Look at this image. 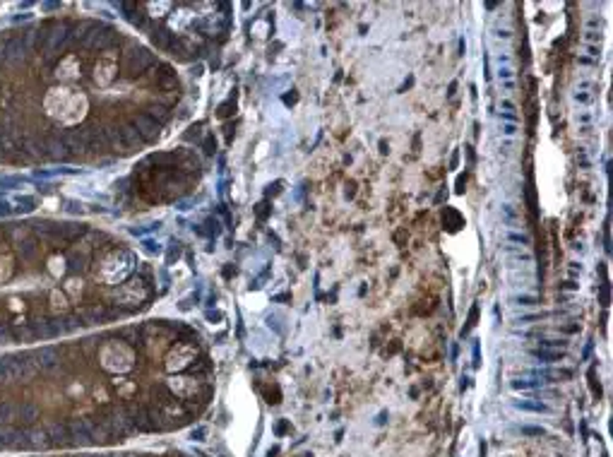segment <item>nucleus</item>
<instances>
[{
	"label": "nucleus",
	"mask_w": 613,
	"mask_h": 457,
	"mask_svg": "<svg viewBox=\"0 0 613 457\" xmlns=\"http://www.w3.org/2000/svg\"><path fill=\"white\" fill-rule=\"evenodd\" d=\"M43 108L51 118L61 121L65 125L80 123L87 113V99L77 92L68 89V87H53L43 99Z\"/></svg>",
	"instance_id": "1"
},
{
	"label": "nucleus",
	"mask_w": 613,
	"mask_h": 457,
	"mask_svg": "<svg viewBox=\"0 0 613 457\" xmlns=\"http://www.w3.org/2000/svg\"><path fill=\"white\" fill-rule=\"evenodd\" d=\"M133 361H135L133 351H130L126 344H121V342H111V344H106L104 351H101V366L111 373L130 371V368H133Z\"/></svg>",
	"instance_id": "2"
},
{
	"label": "nucleus",
	"mask_w": 613,
	"mask_h": 457,
	"mask_svg": "<svg viewBox=\"0 0 613 457\" xmlns=\"http://www.w3.org/2000/svg\"><path fill=\"white\" fill-rule=\"evenodd\" d=\"M130 270V260L126 253H113L111 258H106L104 263V272H101V277H104L106 282H121L123 277H126V272Z\"/></svg>",
	"instance_id": "3"
},
{
	"label": "nucleus",
	"mask_w": 613,
	"mask_h": 457,
	"mask_svg": "<svg viewBox=\"0 0 613 457\" xmlns=\"http://www.w3.org/2000/svg\"><path fill=\"white\" fill-rule=\"evenodd\" d=\"M195 358V349L193 347H176L169 356H166V368L169 371H181V368H186L188 363H191Z\"/></svg>",
	"instance_id": "4"
},
{
	"label": "nucleus",
	"mask_w": 613,
	"mask_h": 457,
	"mask_svg": "<svg viewBox=\"0 0 613 457\" xmlns=\"http://www.w3.org/2000/svg\"><path fill=\"white\" fill-rule=\"evenodd\" d=\"M113 73H116V61H113V56H104L99 63H96V82L99 85H108L113 80Z\"/></svg>",
	"instance_id": "5"
},
{
	"label": "nucleus",
	"mask_w": 613,
	"mask_h": 457,
	"mask_svg": "<svg viewBox=\"0 0 613 457\" xmlns=\"http://www.w3.org/2000/svg\"><path fill=\"white\" fill-rule=\"evenodd\" d=\"M195 388H198V383L193 378H171V390L178 397H191Z\"/></svg>",
	"instance_id": "6"
},
{
	"label": "nucleus",
	"mask_w": 613,
	"mask_h": 457,
	"mask_svg": "<svg viewBox=\"0 0 613 457\" xmlns=\"http://www.w3.org/2000/svg\"><path fill=\"white\" fill-rule=\"evenodd\" d=\"M13 268H15L13 253L5 246H0V282H8L10 277H13Z\"/></svg>",
	"instance_id": "7"
},
{
	"label": "nucleus",
	"mask_w": 613,
	"mask_h": 457,
	"mask_svg": "<svg viewBox=\"0 0 613 457\" xmlns=\"http://www.w3.org/2000/svg\"><path fill=\"white\" fill-rule=\"evenodd\" d=\"M22 375V366L17 361H13V358H8V361H0V380H15Z\"/></svg>",
	"instance_id": "8"
},
{
	"label": "nucleus",
	"mask_w": 613,
	"mask_h": 457,
	"mask_svg": "<svg viewBox=\"0 0 613 457\" xmlns=\"http://www.w3.org/2000/svg\"><path fill=\"white\" fill-rule=\"evenodd\" d=\"M531 356L539 358V361H544V363H556L563 358V351L561 349H544V347H541V349H531Z\"/></svg>",
	"instance_id": "9"
},
{
	"label": "nucleus",
	"mask_w": 613,
	"mask_h": 457,
	"mask_svg": "<svg viewBox=\"0 0 613 457\" xmlns=\"http://www.w3.org/2000/svg\"><path fill=\"white\" fill-rule=\"evenodd\" d=\"M56 75H58V78H61V80H73L75 75H77V61H75L73 56L65 58V61H63L61 65H58V73H56Z\"/></svg>",
	"instance_id": "10"
},
{
	"label": "nucleus",
	"mask_w": 613,
	"mask_h": 457,
	"mask_svg": "<svg viewBox=\"0 0 613 457\" xmlns=\"http://www.w3.org/2000/svg\"><path fill=\"white\" fill-rule=\"evenodd\" d=\"M515 407H517V409H524V412H539V414L549 412V407L541 405V402H515Z\"/></svg>",
	"instance_id": "11"
},
{
	"label": "nucleus",
	"mask_w": 613,
	"mask_h": 457,
	"mask_svg": "<svg viewBox=\"0 0 613 457\" xmlns=\"http://www.w3.org/2000/svg\"><path fill=\"white\" fill-rule=\"evenodd\" d=\"M510 301H512L515 306H536L539 298H536L534 293H519V296H512Z\"/></svg>",
	"instance_id": "12"
},
{
	"label": "nucleus",
	"mask_w": 613,
	"mask_h": 457,
	"mask_svg": "<svg viewBox=\"0 0 613 457\" xmlns=\"http://www.w3.org/2000/svg\"><path fill=\"white\" fill-rule=\"evenodd\" d=\"M48 270H51L53 277H61L63 272H65V260L58 258V255H53V258L48 260Z\"/></svg>",
	"instance_id": "13"
},
{
	"label": "nucleus",
	"mask_w": 613,
	"mask_h": 457,
	"mask_svg": "<svg viewBox=\"0 0 613 457\" xmlns=\"http://www.w3.org/2000/svg\"><path fill=\"white\" fill-rule=\"evenodd\" d=\"M512 388L515 390H534V388H539V380H515Z\"/></svg>",
	"instance_id": "14"
},
{
	"label": "nucleus",
	"mask_w": 613,
	"mask_h": 457,
	"mask_svg": "<svg viewBox=\"0 0 613 457\" xmlns=\"http://www.w3.org/2000/svg\"><path fill=\"white\" fill-rule=\"evenodd\" d=\"M508 241H515V243H522V246H529V236H524V233H508Z\"/></svg>",
	"instance_id": "15"
},
{
	"label": "nucleus",
	"mask_w": 613,
	"mask_h": 457,
	"mask_svg": "<svg viewBox=\"0 0 613 457\" xmlns=\"http://www.w3.org/2000/svg\"><path fill=\"white\" fill-rule=\"evenodd\" d=\"M51 301H53V308H56V311H58V308H65V296H63L61 291H53L51 293Z\"/></svg>",
	"instance_id": "16"
},
{
	"label": "nucleus",
	"mask_w": 613,
	"mask_h": 457,
	"mask_svg": "<svg viewBox=\"0 0 613 457\" xmlns=\"http://www.w3.org/2000/svg\"><path fill=\"white\" fill-rule=\"evenodd\" d=\"M512 75H515V70L508 68V65L505 68H498V80H501V82H505V80H510Z\"/></svg>",
	"instance_id": "17"
},
{
	"label": "nucleus",
	"mask_w": 613,
	"mask_h": 457,
	"mask_svg": "<svg viewBox=\"0 0 613 457\" xmlns=\"http://www.w3.org/2000/svg\"><path fill=\"white\" fill-rule=\"evenodd\" d=\"M13 412H15V409H13V407H10V405H3V407H0V421H10V419H13Z\"/></svg>",
	"instance_id": "18"
},
{
	"label": "nucleus",
	"mask_w": 613,
	"mask_h": 457,
	"mask_svg": "<svg viewBox=\"0 0 613 457\" xmlns=\"http://www.w3.org/2000/svg\"><path fill=\"white\" fill-rule=\"evenodd\" d=\"M503 135H505V138H515V135H517V123H505V125H503Z\"/></svg>",
	"instance_id": "19"
},
{
	"label": "nucleus",
	"mask_w": 613,
	"mask_h": 457,
	"mask_svg": "<svg viewBox=\"0 0 613 457\" xmlns=\"http://www.w3.org/2000/svg\"><path fill=\"white\" fill-rule=\"evenodd\" d=\"M522 433H524V436H544L546 431H544V428H536V426H524Z\"/></svg>",
	"instance_id": "20"
},
{
	"label": "nucleus",
	"mask_w": 613,
	"mask_h": 457,
	"mask_svg": "<svg viewBox=\"0 0 613 457\" xmlns=\"http://www.w3.org/2000/svg\"><path fill=\"white\" fill-rule=\"evenodd\" d=\"M501 111H503V113H512V111H515V104H512V101H510V99H503V101H501Z\"/></svg>",
	"instance_id": "21"
},
{
	"label": "nucleus",
	"mask_w": 613,
	"mask_h": 457,
	"mask_svg": "<svg viewBox=\"0 0 613 457\" xmlns=\"http://www.w3.org/2000/svg\"><path fill=\"white\" fill-rule=\"evenodd\" d=\"M584 39L592 41V43H601V34H599V31H587V36H584Z\"/></svg>",
	"instance_id": "22"
},
{
	"label": "nucleus",
	"mask_w": 613,
	"mask_h": 457,
	"mask_svg": "<svg viewBox=\"0 0 613 457\" xmlns=\"http://www.w3.org/2000/svg\"><path fill=\"white\" fill-rule=\"evenodd\" d=\"M496 36H501V39H510V29H496Z\"/></svg>",
	"instance_id": "23"
},
{
	"label": "nucleus",
	"mask_w": 613,
	"mask_h": 457,
	"mask_svg": "<svg viewBox=\"0 0 613 457\" xmlns=\"http://www.w3.org/2000/svg\"><path fill=\"white\" fill-rule=\"evenodd\" d=\"M501 87H503V89H508V92H512L515 89V82H512V80H505V82H501Z\"/></svg>",
	"instance_id": "24"
},
{
	"label": "nucleus",
	"mask_w": 613,
	"mask_h": 457,
	"mask_svg": "<svg viewBox=\"0 0 613 457\" xmlns=\"http://www.w3.org/2000/svg\"><path fill=\"white\" fill-rule=\"evenodd\" d=\"M587 53H589V56H594V58H596L601 51H599V48H596V46H587Z\"/></svg>",
	"instance_id": "25"
},
{
	"label": "nucleus",
	"mask_w": 613,
	"mask_h": 457,
	"mask_svg": "<svg viewBox=\"0 0 613 457\" xmlns=\"http://www.w3.org/2000/svg\"><path fill=\"white\" fill-rule=\"evenodd\" d=\"M599 24H601V22L596 20V17H592V20H589V27H599Z\"/></svg>",
	"instance_id": "26"
}]
</instances>
